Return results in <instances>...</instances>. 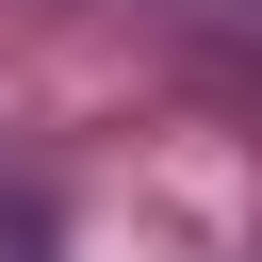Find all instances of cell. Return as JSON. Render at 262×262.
<instances>
[{"label":"cell","instance_id":"cell-1","mask_svg":"<svg viewBox=\"0 0 262 262\" xmlns=\"http://www.w3.org/2000/svg\"><path fill=\"white\" fill-rule=\"evenodd\" d=\"M0 262H49V213H0Z\"/></svg>","mask_w":262,"mask_h":262}]
</instances>
